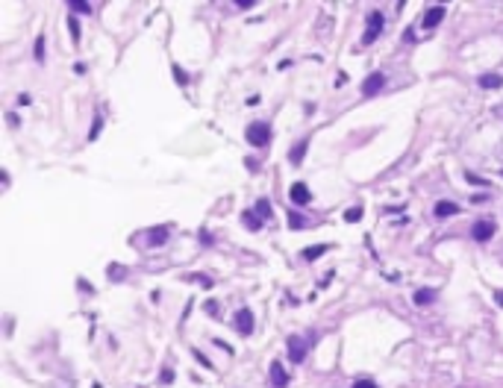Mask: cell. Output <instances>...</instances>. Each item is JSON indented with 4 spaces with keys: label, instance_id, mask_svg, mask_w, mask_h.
<instances>
[{
    "label": "cell",
    "instance_id": "7402d4cb",
    "mask_svg": "<svg viewBox=\"0 0 503 388\" xmlns=\"http://www.w3.org/2000/svg\"><path fill=\"white\" fill-rule=\"evenodd\" d=\"M35 59H38V62L44 59V35H38V38H35Z\"/></svg>",
    "mask_w": 503,
    "mask_h": 388
},
{
    "label": "cell",
    "instance_id": "3957f363",
    "mask_svg": "<svg viewBox=\"0 0 503 388\" xmlns=\"http://www.w3.org/2000/svg\"><path fill=\"white\" fill-rule=\"evenodd\" d=\"M286 347H289V359H291L294 365H300V362L306 359V338L289 336V338H286Z\"/></svg>",
    "mask_w": 503,
    "mask_h": 388
},
{
    "label": "cell",
    "instance_id": "2e32d148",
    "mask_svg": "<svg viewBox=\"0 0 503 388\" xmlns=\"http://www.w3.org/2000/svg\"><path fill=\"white\" fill-rule=\"evenodd\" d=\"M327 253V244H318V247H309V250H303L300 256L306 259V262H312V259H318V256H324Z\"/></svg>",
    "mask_w": 503,
    "mask_h": 388
},
{
    "label": "cell",
    "instance_id": "ac0fdd59",
    "mask_svg": "<svg viewBox=\"0 0 503 388\" xmlns=\"http://www.w3.org/2000/svg\"><path fill=\"white\" fill-rule=\"evenodd\" d=\"M256 212H259V218H262V221H268V218H271V203L262 197V200L256 203Z\"/></svg>",
    "mask_w": 503,
    "mask_h": 388
},
{
    "label": "cell",
    "instance_id": "4dcf8cb0",
    "mask_svg": "<svg viewBox=\"0 0 503 388\" xmlns=\"http://www.w3.org/2000/svg\"><path fill=\"white\" fill-rule=\"evenodd\" d=\"M174 74H177V82H180V85H183V82H185V74H183V71H180V68H174Z\"/></svg>",
    "mask_w": 503,
    "mask_h": 388
},
{
    "label": "cell",
    "instance_id": "cb8c5ba5",
    "mask_svg": "<svg viewBox=\"0 0 503 388\" xmlns=\"http://www.w3.org/2000/svg\"><path fill=\"white\" fill-rule=\"evenodd\" d=\"M97 135H100V118H94V124H91V129H88V138H91V141H94Z\"/></svg>",
    "mask_w": 503,
    "mask_h": 388
},
{
    "label": "cell",
    "instance_id": "277c9868",
    "mask_svg": "<svg viewBox=\"0 0 503 388\" xmlns=\"http://www.w3.org/2000/svg\"><path fill=\"white\" fill-rule=\"evenodd\" d=\"M383 85H386V74L374 71V74H368V77H365V82H362V94H365V97H377V94L383 91Z\"/></svg>",
    "mask_w": 503,
    "mask_h": 388
},
{
    "label": "cell",
    "instance_id": "d6986e66",
    "mask_svg": "<svg viewBox=\"0 0 503 388\" xmlns=\"http://www.w3.org/2000/svg\"><path fill=\"white\" fill-rule=\"evenodd\" d=\"M289 224H291V230H300L306 221H303V215H300V212H289Z\"/></svg>",
    "mask_w": 503,
    "mask_h": 388
},
{
    "label": "cell",
    "instance_id": "52a82bcc",
    "mask_svg": "<svg viewBox=\"0 0 503 388\" xmlns=\"http://www.w3.org/2000/svg\"><path fill=\"white\" fill-rule=\"evenodd\" d=\"M471 238H477V241L495 238V224H492V221H477V224L471 227Z\"/></svg>",
    "mask_w": 503,
    "mask_h": 388
},
{
    "label": "cell",
    "instance_id": "7a4b0ae2",
    "mask_svg": "<svg viewBox=\"0 0 503 388\" xmlns=\"http://www.w3.org/2000/svg\"><path fill=\"white\" fill-rule=\"evenodd\" d=\"M383 24H386L383 12L371 9V12H368V26H365V32H362V44H374V41H377V35L383 32Z\"/></svg>",
    "mask_w": 503,
    "mask_h": 388
},
{
    "label": "cell",
    "instance_id": "ffe728a7",
    "mask_svg": "<svg viewBox=\"0 0 503 388\" xmlns=\"http://www.w3.org/2000/svg\"><path fill=\"white\" fill-rule=\"evenodd\" d=\"M344 221H350V224L362 221V209H359V206H356V209H347V212H344Z\"/></svg>",
    "mask_w": 503,
    "mask_h": 388
},
{
    "label": "cell",
    "instance_id": "d4e9b609",
    "mask_svg": "<svg viewBox=\"0 0 503 388\" xmlns=\"http://www.w3.org/2000/svg\"><path fill=\"white\" fill-rule=\"evenodd\" d=\"M188 280H191V283H203V288H209V285H212V280H209V277H203V274H194V277H188Z\"/></svg>",
    "mask_w": 503,
    "mask_h": 388
},
{
    "label": "cell",
    "instance_id": "8fae6325",
    "mask_svg": "<svg viewBox=\"0 0 503 388\" xmlns=\"http://www.w3.org/2000/svg\"><path fill=\"white\" fill-rule=\"evenodd\" d=\"M433 212H436V218H453V215L459 212V206H456V203H450V200H439Z\"/></svg>",
    "mask_w": 503,
    "mask_h": 388
},
{
    "label": "cell",
    "instance_id": "ba28073f",
    "mask_svg": "<svg viewBox=\"0 0 503 388\" xmlns=\"http://www.w3.org/2000/svg\"><path fill=\"white\" fill-rule=\"evenodd\" d=\"M289 197H291V203L306 206V203L312 200V191L306 188V182H294V185H291V191H289Z\"/></svg>",
    "mask_w": 503,
    "mask_h": 388
},
{
    "label": "cell",
    "instance_id": "9a60e30c",
    "mask_svg": "<svg viewBox=\"0 0 503 388\" xmlns=\"http://www.w3.org/2000/svg\"><path fill=\"white\" fill-rule=\"evenodd\" d=\"M433 300H436V291H433V288H421V291H415V303H418V306L433 303Z\"/></svg>",
    "mask_w": 503,
    "mask_h": 388
},
{
    "label": "cell",
    "instance_id": "30bf717a",
    "mask_svg": "<svg viewBox=\"0 0 503 388\" xmlns=\"http://www.w3.org/2000/svg\"><path fill=\"white\" fill-rule=\"evenodd\" d=\"M168 235H171L168 227H153V230L147 233V247H162V244L168 241Z\"/></svg>",
    "mask_w": 503,
    "mask_h": 388
},
{
    "label": "cell",
    "instance_id": "83f0119b",
    "mask_svg": "<svg viewBox=\"0 0 503 388\" xmlns=\"http://www.w3.org/2000/svg\"><path fill=\"white\" fill-rule=\"evenodd\" d=\"M162 383L171 386V383H174V371H162Z\"/></svg>",
    "mask_w": 503,
    "mask_h": 388
},
{
    "label": "cell",
    "instance_id": "603a6c76",
    "mask_svg": "<svg viewBox=\"0 0 503 388\" xmlns=\"http://www.w3.org/2000/svg\"><path fill=\"white\" fill-rule=\"evenodd\" d=\"M124 277H127V271H124V268H118V265H112V268H109V280H124Z\"/></svg>",
    "mask_w": 503,
    "mask_h": 388
},
{
    "label": "cell",
    "instance_id": "8992f818",
    "mask_svg": "<svg viewBox=\"0 0 503 388\" xmlns=\"http://www.w3.org/2000/svg\"><path fill=\"white\" fill-rule=\"evenodd\" d=\"M233 324H236V333L250 336V333H253V312H250V309H238L236 318H233Z\"/></svg>",
    "mask_w": 503,
    "mask_h": 388
},
{
    "label": "cell",
    "instance_id": "e0dca14e",
    "mask_svg": "<svg viewBox=\"0 0 503 388\" xmlns=\"http://www.w3.org/2000/svg\"><path fill=\"white\" fill-rule=\"evenodd\" d=\"M71 12H79V15H91V6L85 0H71Z\"/></svg>",
    "mask_w": 503,
    "mask_h": 388
},
{
    "label": "cell",
    "instance_id": "f1b7e54d",
    "mask_svg": "<svg viewBox=\"0 0 503 388\" xmlns=\"http://www.w3.org/2000/svg\"><path fill=\"white\" fill-rule=\"evenodd\" d=\"M206 312H209L212 318H218V303H206Z\"/></svg>",
    "mask_w": 503,
    "mask_h": 388
},
{
    "label": "cell",
    "instance_id": "6da1fadb",
    "mask_svg": "<svg viewBox=\"0 0 503 388\" xmlns=\"http://www.w3.org/2000/svg\"><path fill=\"white\" fill-rule=\"evenodd\" d=\"M244 138H247V144H253V147H265V144L271 141V127H268L265 121H256V124H250V127L244 129Z\"/></svg>",
    "mask_w": 503,
    "mask_h": 388
},
{
    "label": "cell",
    "instance_id": "9c48e42d",
    "mask_svg": "<svg viewBox=\"0 0 503 388\" xmlns=\"http://www.w3.org/2000/svg\"><path fill=\"white\" fill-rule=\"evenodd\" d=\"M289 374L283 371V362H271V388H286Z\"/></svg>",
    "mask_w": 503,
    "mask_h": 388
},
{
    "label": "cell",
    "instance_id": "44dd1931",
    "mask_svg": "<svg viewBox=\"0 0 503 388\" xmlns=\"http://www.w3.org/2000/svg\"><path fill=\"white\" fill-rule=\"evenodd\" d=\"M68 29H71V38L79 41V24H77V18H68Z\"/></svg>",
    "mask_w": 503,
    "mask_h": 388
},
{
    "label": "cell",
    "instance_id": "4316f807",
    "mask_svg": "<svg viewBox=\"0 0 503 388\" xmlns=\"http://www.w3.org/2000/svg\"><path fill=\"white\" fill-rule=\"evenodd\" d=\"M194 356H197V362H200V365H203V368H212V362H209V359H206V356H203V353H197V350H194Z\"/></svg>",
    "mask_w": 503,
    "mask_h": 388
},
{
    "label": "cell",
    "instance_id": "f546056e",
    "mask_svg": "<svg viewBox=\"0 0 503 388\" xmlns=\"http://www.w3.org/2000/svg\"><path fill=\"white\" fill-rule=\"evenodd\" d=\"M236 3H238V9H250L253 6V0H236Z\"/></svg>",
    "mask_w": 503,
    "mask_h": 388
},
{
    "label": "cell",
    "instance_id": "484cf974",
    "mask_svg": "<svg viewBox=\"0 0 503 388\" xmlns=\"http://www.w3.org/2000/svg\"><path fill=\"white\" fill-rule=\"evenodd\" d=\"M353 388H377V386H374L371 380H356V383H353Z\"/></svg>",
    "mask_w": 503,
    "mask_h": 388
},
{
    "label": "cell",
    "instance_id": "4fadbf2b",
    "mask_svg": "<svg viewBox=\"0 0 503 388\" xmlns=\"http://www.w3.org/2000/svg\"><path fill=\"white\" fill-rule=\"evenodd\" d=\"M306 144H309V141H306V138H300V141H297V144L291 147V153H289V159H291L294 165H300V159H303V153H306Z\"/></svg>",
    "mask_w": 503,
    "mask_h": 388
},
{
    "label": "cell",
    "instance_id": "7c38bea8",
    "mask_svg": "<svg viewBox=\"0 0 503 388\" xmlns=\"http://www.w3.org/2000/svg\"><path fill=\"white\" fill-rule=\"evenodd\" d=\"M483 88H501L503 85V77L501 74H480V79H477Z\"/></svg>",
    "mask_w": 503,
    "mask_h": 388
},
{
    "label": "cell",
    "instance_id": "5b68a950",
    "mask_svg": "<svg viewBox=\"0 0 503 388\" xmlns=\"http://www.w3.org/2000/svg\"><path fill=\"white\" fill-rule=\"evenodd\" d=\"M445 12H448V9H445L442 3H436L433 9H427V12H424V18H421V26H424V29H433V26H439V24L445 21Z\"/></svg>",
    "mask_w": 503,
    "mask_h": 388
},
{
    "label": "cell",
    "instance_id": "5bb4252c",
    "mask_svg": "<svg viewBox=\"0 0 503 388\" xmlns=\"http://www.w3.org/2000/svg\"><path fill=\"white\" fill-rule=\"evenodd\" d=\"M241 221H244V227H247V230H253V233L265 224V221H262V218H256L253 212H241Z\"/></svg>",
    "mask_w": 503,
    "mask_h": 388
}]
</instances>
